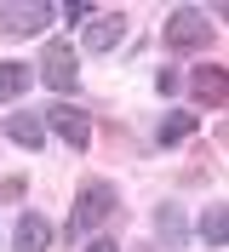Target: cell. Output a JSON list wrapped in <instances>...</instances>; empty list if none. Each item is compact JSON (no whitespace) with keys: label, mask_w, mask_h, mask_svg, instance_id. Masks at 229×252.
I'll list each match as a JSON object with an SVG mask.
<instances>
[{"label":"cell","mask_w":229,"mask_h":252,"mask_svg":"<svg viewBox=\"0 0 229 252\" xmlns=\"http://www.w3.org/2000/svg\"><path fill=\"white\" fill-rule=\"evenodd\" d=\"M0 195H6V201H23V195H29V184H23V178H6V189H0Z\"/></svg>","instance_id":"15"},{"label":"cell","mask_w":229,"mask_h":252,"mask_svg":"<svg viewBox=\"0 0 229 252\" xmlns=\"http://www.w3.org/2000/svg\"><path fill=\"white\" fill-rule=\"evenodd\" d=\"M40 126H46V132H58L69 149H86V143H92V115L80 109V103H52V109L40 115Z\"/></svg>","instance_id":"4"},{"label":"cell","mask_w":229,"mask_h":252,"mask_svg":"<svg viewBox=\"0 0 229 252\" xmlns=\"http://www.w3.org/2000/svg\"><path fill=\"white\" fill-rule=\"evenodd\" d=\"M109 218H115V184H109V178H86L80 195H75V212H69V241L103 229Z\"/></svg>","instance_id":"1"},{"label":"cell","mask_w":229,"mask_h":252,"mask_svg":"<svg viewBox=\"0 0 229 252\" xmlns=\"http://www.w3.org/2000/svg\"><path fill=\"white\" fill-rule=\"evenodd\" d=\"M86 252H121V241H103V235H98V241H92Z\"/></svg>","instance_id":"17"},{"label":"cell","mask_w":229,"mask_h":252,"mask_svg":"<svg viewBox=\"0 0 229 252\" xmlns=\"http://www.w3.org/2000/svg\"><path fill=\"white\" fill-rule=\"evenodd\" d=\"M12 252H52V218L40 212H23L12 229Z\"/></svg>","instance_id":"8"},{"label":"cell","mask_w":229,"mask_h":252,"mask_svg":"<svg viewBox=\"0 0 229 252\" xmlns=\"http://www.w3.org/2000/svg\"><path fill=\"white\" fill-rule=\"evenodd\" d=\"M155 92H161V97L178 92V75H172V69H161V75H155Z\"/></svg>","instance_id":"16"},{"label":"cell","mask_w":229,"mask_h":252,"mask_svg":"<svg viewBox=\"0 0 229 252\" xmlns=\"http://www.w3.org/2000/svg\"><path fill=\"white\" fill-rule=\"evenodd\" d=\"M195 132H200V115L195 109H172V115H161V132H155V138H161V149H172V143L195 138Z\"/></svg>","instance_id":"11"},{"label":"cell","mask_w":229,"mask_h":252,"mask_svg":"<svg viewBox=\"0 0 229 252\" xmlns=\"http://www.w3.org/2000/svg\"><path fill=\"white\" fill-rule=\"evenodd\" d=\"M195 235L206 241V247H229V206L224 201H206V212H200Z\"/></svg>","instance_id":"12"},{"label":"cell","mask_w":229,"mask_h":252,"mask_svg":"<svg viewBox=\"0 0 229 252\" xmlns=\"http://www.w3.org/2000/svg\"><path fill=\"white\" fill-rule=\"evenodd\" d=\"M212 17L200 12V6H178V12L166 17V29H161V40H166L172 52H206L212 46Z\"/></svg>","instance_id":"2"},{"label":"cell","mask_w":229,"mask_h":252,"mask_svg":"<svg viewBox=\"0 0 229 252\" xmlns=\"http://www.w3.org/2000/svg\"><path fill=\"white\" fill-rule=\"evenodd\" d=\"M121 40H126V17H121V12H98V17L86 23V34H80V46H86V52H115Z\"/></svg>","instance_id":"7"},{"label":"cell","mask_w":229,"mask_h":252,"mask_svg":"<svg viewBox=\"0 0 229 252\" xmlns=\"http://www.w3.org/2000/svg\"><path fill=\"white\" fill-rule=\"evenodd\" d=\"M52 17H58V6H52V0H6V6H0V34L29 40V34H40Z\"/></svg>","instance_id":"3"},{"label":"cell","mask_w":229,"mask_h":252,"mask_svg":"<svg viewBox=\"0 0 229 252\" xmlns=\"http://www.w3.org/2000/svg\"><path fill=\"white\" fill-rule=\"evenodd\" d=\"M98 12H103L98 0H63V6H58V17H63V23H92Z\"/></svg>","instance_id":"14"},{"label":"cell","mask_w":229,"mask_h":252,"mask_svg":"<svg viewBox=\"0 0 229 252\" xmlns=\"http://www.w3.org/2000/svg\"><path fill=\"white\" fill-rule=\"evenodd\" d=\"M29 69H23V63H0V103H17V97L29 92Z\"/></svg>","instance_id":"13"},{"label":"cell","mask_w":229,"mask_h":252,"mask_svg":"<svg viewBox=\"0 0 229 252\" xmlns=\"http://www.w3.org/2000/svg\"><path fill=\"white\" fill-rule=\"evenodd\" d=\"M155 235H161V247H189V218H183L178 201L155 206Z\"/></svg>","instance_id":"9"},{"label":"cell","mask_w":229,"mask_h":252,"mask_svg":"<svg viewBox=\"0 0 229 252\" xmlns=\"http://www.w3.org/2000/svg\"><path fill=\"white\" fill-rule=\"evenodd\" d=\"M0 132H6V138H12L17 149H40V143H46V126H40V115H29V109H17L12 121L0 126Z\"/></svg>","instance_id":"10"},{"label":"cell","mask_w":229,"mask_h":252,"mask_svg":"<svg viewBox=\"0 0 229 252\" xmlns=\"http://www.w3.org/2000/svg\"><path fill=\"white\" fill-rule=\"evenodd\" d=\"M40 80L52 86L58 97H69L80 86V58H75V46L63 40V46H46V58H40Z\"/></svg>","instance_id":"5"},{"label":"cell","mask_w":229,"mask_h":252,"mask_svg":"<svg viewBox=\"0 0 229 252\" xmlns=\"http://www.w3.org/2000/svg\"><path fill=\"white\" fill-rule=\"evenodd\" d=\"M189 97L206 103V109H224L229 103V75L218 63H195V69H189Z\"/></svg>","instance_id":"6"}]
</instances>
